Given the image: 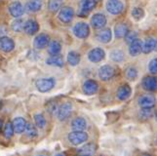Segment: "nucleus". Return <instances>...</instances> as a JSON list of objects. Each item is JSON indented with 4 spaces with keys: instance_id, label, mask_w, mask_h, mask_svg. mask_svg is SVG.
I'll return each instance as SVG.
<instances>
[{
    "instance_id": "f257e3e1",
    "label": "nucleus",
    "mask_w": 157,
    "mask_h": 156,
    "mask_svg": "<svg viewBox=\"0 0 157 156\" xmlns=\"http://www.w3.org/2000/svg\"><path fill=\"white\" fill-rule=\"evenodd\" d=\"M56 80L54 78H41L35 82L37 90L41 93H47L55 87Z\"/></svg>"
},
{
    "instance_id": "f03ea898",
    "label": "nucleus",
    "mask_w": 157,
    "mask_h": 156,
    "mask_svg": "<svg viewBox=\"0 0 157 156\" xmlns=\"http://www.w3.org/2000/svg\"><path fill=\"white\" fill-rule=\"evenodd\" d=\"M68 141L73 146H78L85 143L88 139V134L84 131H73L68 134Z\"/></svg>"
},
{
    "instance_id": "7ed1b4c3",
    "label": "nucleus",
    "mask_w": 157,
    "mask_h": 156,
    "mask_svg": "<svg viewBox=\"0 0 157 156\" xmlns=\"http://www.w3.org/2000/svg\"><path fill=\"white\" fill-rule=\"evenodd\" d=\"M73 33L75 36L78 37V38H81V39L87 38L90 34V28L86 23L80 21V23H77L74 25Z\"/></svg>"
},
{
    "instance_id": "20e7f679",
    "label": "nucleus",
    "mask_w": 157,
    "mask_h": 156,
    "mask_svg": "<svg viewBox=\"0 0 157 156\" xmlns=\"http://www.w3.org/2000/svg\"><path fill=\"white\" fill-rule=\"evenodd\" d=\"M96 5H97V1H95V0H82L79 4L80 10L78 15L80 17H86L96 7Z\"/></svg>"
},
{
    "instance_id": "39448f33",
    "label": "nucleus",
    "mask_w": 157,
    "mask_h": 156,
    "mask_svg": "<svg viewBox=\"0 0 157 156\" xmlns=\"http://www.w3.org/2000/svg\"><path fill=\"white\" fill-rule=\"evenodd\" d=\"M124 5L120 0H107L106 10L112 15H119L122 13Z\"/></svg>"
},
{
    "instance_id": "423d86ee",
    "label": "nucleus",
    "mask_w": 157,
    "mask_h": 156,
    "mask_svg": "<svg viewBox=\"0 0 157 156\" xmlns=\"http://www.w3.org/2000/svg\"><path fill=\"white\" fill-rule=\"evenodd\" d=\"M72 111V105L70 103H64L58 108L57 111V116L59 121H64L67 120L71 114Z\"/></svg>"
},
{
    "instance_id": "0eeeda50",
    "label": "nucleus",
    "mask_w": 157,
    "mask_h": 156,
    "mask_svg": "<svg viewBox=\"0 0 157 156\" xmlns=\"http://www.w3.org/2000/svg\"><path fill=\"white\" fill-rule=\"evenodd\" d=\"M115 74V69L113 67L108 66V64H105V66H102L100 69H99V77L102 80V81H107V80L111 79Z\"/></svg>"
},
{
    "instance_id": "6e6552de",
    "label": "nucleus",
    "mask_w": 157,
    "mask_h": 156,
    "mask_svg": "<svg viewBox=\"0 0 157 156\" xmlns=\"http://www.w3.org/2000/svg\"><path fill=\"white\" fill-rule=\"evenodd\" d=\"M91 25L95 29H101L106 25V17L101 13L95 14L91 20Z\"/></svg>"
},
{
    "instance_id": "1a4fd4ad",
    "label": "nucleus",
    "mask_w": 157,
    "mask_h": 156,
    "mask_svg": "<svg viewBox=\"0 0 157 156\" xmlns=\"http://www.w3.org/2000/svg\"><path fill=\"white\" fill-rule=\"evenodd\" d=\"M73 16H74V11L71 7H63L59 11V19L64 24H69L72 21Z\"/></svg>"
},
{
    "instance_id": "9d476101",
    "label": "nucleus",
    "mask_w": 157,
    "mask_h": 156,
    "mask_svg": "<svg viewBox=\"0 0 157 156\" xmlns=\"http://www.w3.org/2000/svg\"><path fill=\"white\" fill-rule=\"evenodd\" d=\"M15 48V42L12 38L8 36L0 37V50L4 53H10L14 50Z\"/></svg>"
},
{
    "instance_id": "9b49d317",
    "label": "nucleus",
    "mask_w": 157,
    "mask_h": 156,
    "mask_svg": "<svg viewBox=\"0 0 157 156\" xmlns=\"http://www.w3.org/2000/svg\"><path fill=\"white\" fill-rule=\"evenodd\" d=\"M142 86L144 90L150 91V92L157 91V77L156 76H145L142 81Z\"/></svg>"
},
{
    "instance_id": "f8f14e48",
    "label": "nucleus",
    "mask_w": 157,
    "mask_h": 156,
    "mask_svg": "<svg viewBox=\"0 0 157 156\" xmlns=\"http://www.w3.org/2000/svg\"><path fill=\"white\" fill-rule=\"evenodd\" d=\"M105 53L101 48H95L88 54V59L92 63H100L105 59Z\"/></svg>"
},
{
    "instance_id": "ddd939ff",
    "label": "nucleus",
    "mask_w": 157,
    "mask_h": 156,
    "mask_svg": "<svg viewBox=\"0 0 157 156\" xmlns=\"http://www.w3.org/2000/svg\"><path fill=\"white\" fill-rule=\"evenodd\" d=\"M155 97L152 95H144L139 99V105L142 108H152L155 105Z\"/></svg>"
},
{
    "instance_id": "4468645a",
    "label": "nucleus",
    "mask_w": 157,
    "mask_h": 156,
    "mask_svg": "<svg viewBox=\"0 0 157 156\" xmlns=\"http://www.w3.org/2000/svg\"><path fill=\"white\" fill-rule=\"evenodd\" d=\"M82 88H83L84 94L91 96V95H94V94H96L97 92H98L99 85L95 81V80L89 79V80H86V81L84 82Z\"/></svg>"
},
{
    "instance_id": "2eb2a0df",
    "label": "nucleus",
    "mask_w": 157,
    "mask_h": 156,
    "mask_svg": "<svg viewBox=\"0 0 157 156\" xmlns=\"http://www.w3.org/2000/svg\"><path fill=\"white\" fill-rule=\"evenodd\" d=\"M50 43V37L46 33H40L37 35L34 39L33 45L36 49H44V48Z\"/></svg>"
},
{
    "instance_id": "dca6fc26",
    "label": "nucleus",
    "mask_w": 157,
    "mask_h": 156,
    "mask_svg": "<svg viewBox=\"0 0 157 156\" xmlns=\"http://www.w3.org/2000/svg\"><path fill=\"white\" fill-rule=\"evenodd\" d=\"M9 11H10V14L12 15L14 18H19V17H21V16L24 14L25 9H24L23 4H21V2L14 1L13 3L10 4Z\"/></svg>"
},
{
    "instance_id": "f3484780",
    "label": "nucleus",
    "mask_w": 157,
    "mask_h": 156,
    "mask_svg": "<svg viewBox=\"0 0 157 156\" xmlns=\"http://www.w3.org/2000/svg\"><path fill=\"white\" fill-rule=\"evenodd\" d=\"M24 30L26 34L29 35H33L39 30V25L36 21L34 20H29L25 23V28Z\"/></svg>"
},
{
    "instance_id": "a211bd4d",
    "label": "nucleus",
    "mask_w": 157,
    "mask_h": 156,
    "mask_svg": "<svg viewBox=\"0 0 157 156\" xmlns=\"http://www.w3.org/2000/svg\"><path fill=\"white\" fill-rule=\"evenodd\" d=\"M26 124H28V122H26L25 119L23 117H16L15 119L13 120V122H12L14 131L17 134L23 133L25 130Z\"/></svg>"
},
{
    "instance_id": "6ab92c4d",
    "label": "nucleus",
    "mask_w": 157,
    "mask_h": 156,
    "mask_svg": "<svg viewBox=\"0 0 157 156\" xmlns=\"http://www.w3.org/2000/svg\"><path fill=\"white\" fill-rule=\"evenodd\" d=\"M132 93V89L129 85H122L117 90V98L120 101H126L130 98Z\"/></svg>"
},
{
    "instance_id": "aec40b11",
    "label": "nucleus",
    "mask_w": 157,
    "mask_h": 156,
    "mask_svg": "<svg viewBox=\"0 0 157 156\" xmlns=\"http://www.w3.org/2000/svg\"><path fill=\"white\" fill-rule=\"evenodd\" d=\"M140 52H143V42L140 39H136L130 44L129 53L132 57H136L140 55Z\"/></svg>"
},
{
    "instance_id": "412c9836",
    "label": "nucleus",
    "mask_w": 157,
    "mask_h": 156,
    "mask_svg": "<svg viewBox=\"0 0 157 156\" xmlns=\"http://www.w3.org/2000/svg\"><path fill=\"white\" fill-rule=\"evenodd\" d=\"M87 127V122L83 117H76L71 122V128L73 131H84Z\"/></svg>"
},
{
    "instance_id": "4be33fe9",
    "label": "nucleus",
    "mask_w": 157,
    "mask_h": 156,
    "mask_svg": "<svg viewBox=\"0 0 157 156\" xmlns=\"http://www.w3.org/2000/svg\"><path fill=\"white\" fill-rule=\"evenodd\" d=\"M112 33L109 29H101L100 32L97 33V39L101 43H108L111 40Z\"/></svg>"
},
{
    "instance_id": "5701e85b",
    "label": "nucleus",
    "mask_w": 157,
    "mask_h": 156,
    "mask_svg": "<svg viewBox=\"0 0 157 156\" xmlns=\"http://www.w3.org/2000/svg\"><path fill=\"white\" fill-rule=\"evenodd\" d=\"M97 146L96 144L93 143H90L83 146L82 147H80L77 150V154H84V155H94L96 152Z\"/></svg>"
},
{
    "instance_id": "b1692460",
    "label": "nucleus",
    "mask_w": 157,
    "mask_h": 156,
    "mask_svg": "<svg viewBox=\"0 0 157 156\" xmlns=\"http://www.w3.org/2000/svg\"><path fill=\"white\" fill-rule=\"evenodd\" d=\"M42 7V0H29L26 3V11L29 13H35Z\"/></svg>"
},
{
    "instance_id": "393cba45",
    "label": "nucleus",
    "mask_w": 157,
    "mask_h": 156,
    "mask_svg": "<svg viewBox=\"0 0 157 156\" xmlns=\"http://www.w3.org/2000/svg\"><path fill=\"white\" fill-rule=\"evenodd\" d=\"M46 63L48 66L52 67H63V59L62 56L56 55V56H51L46 60Z\"/></svg>"
},
{
    "instance_id": "a878e982",
    "label": "nucleus",
    "mask_w": 157,
    "mask_h": 156,
    "mask_svg": "<svg viewBox=\"0 0 157 156\" xmlns=\"http://www.w3.org/2000/svg\"><path fill=\"white\" fill-rule=\"evenodd\" d=\"M129 32L128 25L126 24H118L114 28V34L117 38H123Z\"/></svg>"
},
{
    "instance_id": "bb28decb",
    "label": "nucleus",
    "mask_w": 157,
    "mask_h": 156,
    "mask_svg": "<svg viewBox=\"0 0 157 156\" xmlns=\"http://www.w3.org/2000/svg\"><path fill=\"white\" fill-rule=\"evenodd\" d=\"M62 50V45L61 43L57 40H53L49 43V46H48V52H49L50 55L52 56H56L59 55V53Z\"/></svg>"
},
{
    "instance_id": "cd10ccee",
    "label": "nucleus",
    "mask_w": 157,
    "mask_h": 156,
    "mask_svg": "<svg viewBox=\"0 0 157 156\" xmlns=\"http://www.w3.org/2000/svg\"><path fill=\"white\" fill-rule=\"evenodd\" d=\"M67 62L70 66L75 67L80 63V55L75 51H71L67 54Z\"/></svg>"
},
{
    "instance_id": "c85d7f7f",
    "label": "nucleus",
    "mask_w": 157,
    "mask_h": 156,
    "mask_svg": "<svg viewBox=\"0 0 157 156\" xmlns=\"http://www.w3.org/2000/svg\"><path fill=\"white\" fill-rule=\"evenodd\" d=\"M155 40L153 38H147L143 45V52L144 54H149L154 50Z\"/></svg>"
},
{
    "instance_id": "c756f323",
    "label": "nucleus",
    "mask_w": 157,
    "mask_h": 156,
    "mask_svg": "<svg viewBox=\"0 0 157 156\" xmlns=\"http://www.w3.org/2000/svg\"><path fill=\"white\" fill-rule=\"evenodd\" d=\"M63 0H49V4H48V8L53 13H56L62 8Z\"/></svg>"
},
{
    "instance_id": "7c9ffc66",
    "label": "nucleus",
    "mask_w": 157,
    "mask_h": 156,
    "mask_svg": "<svg viewBox=\"0 0 157 156\" xmlns=\"http://www.w3.org/2000/svg\"><path fill=\"white\" fill-rule=\"evenodd\" d=\"M25 131L26 136L29 139H34L37 137V129L33 124H31V123H28V124H26Z\"/></svg>"
},
{
    "instance_id": "2f4dec72",
    "label": "nucleus",
    "mask_w": 157,
    "mask_h": 156,
    "mask_svg": "<svg viewBox=\"0 0 157 156\" xmlns=\"http://www.w3.org/2000/svg\"><path fill=\"white\" fill-rule=\"evenodd\" d=\"M110 59L115 63H121L124 60V53L121 50H113L110 53Z\"/></svg>"
},
{
    "instance_id": "473e14b6",
    "label": "nucleus",
    "mask_w": 157,
    "mask_h": 156,
    "mask_svg": "<svg viewBox=\"0 0 157 156\" xmlns=\"http://www.w3.org/2000/svg\"><path fill=\"white\" fill-rule=\"evenodd\" d=\"M34 121H35V125L39 129H43L46 126V119L44 115L41 113H37L34 115Z\"/></svg>"
},
{
    "instance_id": "72a5a7b5",
    "label": "nucleus",
    "mask_w": 157,
    "mask_h": 156,
    "mask_svg": "<svg viewBox=\"0 0 157 156\" xmlns=\"http://www.w3.org/2000/svg\"><path fill=\"white\" fill-rule=\"evenodd\" d=\"M132 17L136 21H140L144 17V9L140 8V7L134 8L132 10Z\"/></svg>"
},
{
    "instance_id": "f704fd0d",
    "label": "nucleus",
    "mask_w": 157,
    "mask_h": 156,
    "mask_svg": "<svg viewBox=\"0 0 157 156\" xmlns=\"http://www.w3.org/2000/svg\"><path fill=\"white\" fill-rule=\"evenodd\" d=\"M14 133H15V131H14L12 123L8 122L4 127V137L6 139H11L14 136Z\"/></svg>"
},
{
    "instance_id": "c9c22d12",
    "label": "nucleus",
    "mask_w": 157,
    "mask_h": 156,
    "mask_svg": "<svg viewBox=\"0 0 157 156\" xmlns=\"http://www.w3.org/2000/svg\"><path fill=\"white\" fill-rule=\"evenodd\" d=\"M25 23L23 20H16L12 23V29L16 32H21L24 30Z\"/></svg>"
},
{
    "instance_id": "e433bc0d",
    "label": "nucleus",
    "mask_w": 157,
    "mask_h": 156,
    "mask_svg": "<svg viewBox=\"0 0 157 156\" xmlns=\"http://www.w3.org/2000/svg\"><path fill=\"white\" fill-rule=\"evenodd\" d=\"M126 77L129 80H135L138 77V71L137 69L131 67H128L127 70H126Z\"/></svg>"
},
{
    "instance_id": "4c0bfd02",
    "label": "nucleus",
    "mask_w": 157,
    "mask_h": 156,
    "mask_svg": "<svg viewBox=\"0 0 157 156\" xmlns=\"http://www.w3.org/2000/svg\"><path fill=\"white\" fill-rule=\"evenodd\" d=\"M153 115L152 108H142L140 111V117L143 119H149V118Z\"/></svg>"
},
{
    "instance_id": "58836bf2",
    "label": "nucleus",
    "mask_w": 157,
    "mask_h": 156,
    "mask_svg": "<svg viewBox=\"0 0 157 156\" xmlns=\"http://www.w3.org/2000/svg\"><path fill=\"white\" fill-rule=\"evenodd\" d=\"M137 37H138V33H137L136 31H129L128 33L126 34V36L124 37V38H125V41L128 43V44H131L133 41L138 39Z\"/></svg>"
},
{
    "instance_id": "ea45409f",
    "label": "nucleus",
    "mask_w": 157,
    "mask_h": 156,
    "mask_svg": "<svg viewBox=\"0 0 157 156\" xmlns=\"http://www.w3.org/2000/svg\"><path fill=\"white\" fill-rule=\"evenodd\" d=\"M148 68H149V71L152 74H157V58L152 59V60L150 61L148 64Z\"/></svg>"
},
{
    "instance_id": "a19ab883",
    "label": "nucleus",
    "mask_w": 157,
    "mask_h": 156,
    "mask_svg": "<svg viewBox=\"0 0 157 156\" xmlns=\"http://www.w3.org/2000/svg\"><path fill=\"white\" fill-rule=\"evenodd\" d=\"M2 126H3V122H2V120H0V131H1Z\"/></svg>"
},
{
    "instance_id": "79ce46f5",
    "label": "nucleus",
    "mask_w": 157,
    "mask_h": 156,
    "mask_svg": "<svg viewBox=\"0 0 157 156\" xmlns=\"http://www.w3.org/2000/svg\"><path fill=\"white\" fill-rule=\"evenodd\" d=\"M154 50L157 52V40L155 41V47H154Z\"/></svg>"
},
{
    "instance_id": "37998d69",
    "label": "nucleus",
    "mask_w": 157,
    "mask_h": 156,
    "mask_svg": "<svg viewBox=\"0 0 157 156\" xmlns=\"http://www.w3.org/2000/svg\"><path fill=\"white\" fill-rule=\"evenodd\" d=\"M142 156H152V155H151V154H148V153H144Z\"/></svg>"
},
{
    "instance_id": "c03bdc74",
    "label": "nucleus",
    "mask_w": 157,
    "mask_h": 156,
    "mask_svg": "<svg viewBox=\"0 0 157 156\" xmlns=\"http://www.w3.org/2000/svg\"><path fill=\"white\" fill-rule=\"evenodd\" d=\"M76 156H93V155H84V154H77Z\"/></svg>"
},
{
    "instance_id": "a18cd8bd",
    "label": "nucleus",
    "mask_w": 157,
    "mask_h": 156,
    "mask_svg": "<svg viewBox=\"0 0 157 156\" xmlns=\"http://www.w3.org/2000/svg\"><path fill=\"white\" fill-rule=\"evenodd\" d=\"M155 119H156V121H157V110H156V112H155Z\"/></svg>"
},
{
    "instance_id": "49530a36",
    "label": "nucleus",
    "mask_w": 157,
    "mask_h": 156,
    "mask_svg": "<svg viewBox=\"0 0 157 156\" xmlns=\"http://www.w3.org/2000/svg\"><path fill=\"white\" fill-rule=\"evenodd\" d=\"M57 156H64V154H63V153H59V154H58Z\"/></svg>"
},
{
    "instance_id": "de8ad7c7",
    "label": "nucleus",
    "mask_w": 157,
    "mask_h": 156,
    "mask_svg": "<svg viewBox=\"0 0 157 156\" xmlns=\"http://www.w3.org/2000/svg\"><path fill=\"white\" fill-rule=\"evenodd\" d=\"M95 1H97V2H98V1H99V0H95Z\"/></svg>"
},
{
    "instance_id": "09e8293b",
    "label": "nucleus",
    "mask_w": 157,
    "mask_h": 156,
    "mask_svg": "<svg viewBox=\"0 0 157 156\" xmlns=\"http://www.w3.org/2000/svg\"><path fill=\"white\" fill-rule=\"evenodd\" d=\"M156 141H157V139H156Z\"/></svg>"
}]
</instances>
